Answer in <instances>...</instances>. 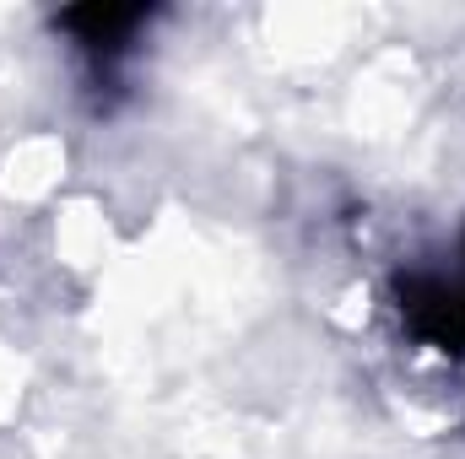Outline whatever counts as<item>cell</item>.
I'll return each mask as SVG.
<instances>
[{
	"instance_id": "obj_1",
	"label": "cell",
	"mask_w": 465,
	"mask_h": 459,
	"mask_svg": "<svg viewBox=\"0 0 465 459\" xmlns=\"http://www.w3.org/2000/svg\"><path fill=\"white\" fill-rule=\"evenodd\" d=\"M401 314L406 325L433 346H465V281H450V276H401Z\"/></svg>"
},
{
	"instance_id": "obj_2",
	"label": "cell",
	"mask_w": 465,
	"mask_h": 459,
	"mask_svg": "<svg viewBox=\"0 0 465 459\" xmlns=\"http://www.w3.org/2000/svg\"><path fill=\"white\" fill-rule=\"evenodd\" d=\"M146 22L141 5H87V11H65L60 27L76 33V44L98 60H114L119 49H130V33Z\"/></svg>"
}]
</instances>
